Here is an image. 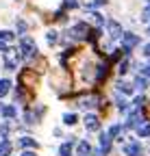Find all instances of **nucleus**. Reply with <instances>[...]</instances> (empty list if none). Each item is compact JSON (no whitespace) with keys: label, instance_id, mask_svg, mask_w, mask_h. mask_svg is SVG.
I'll list each match as a JSON object with an SVG mask.
<instances>
[{"label":"nucleus","instance_id":"nucleus-3","mask_svg":"<svg viewBox=\"0 0 150 156\" xmlns=\"http://www.w3.org/2000/svg\"><path fill=\"white\" fill-rule=\"evenodd\" d=\"M137 44H139V37H137V35L124 33V37H122V48H124V52H128L130 48H135Z\"/></svg>","mask_w":150,"mask_h":156},{"label":"nucleus","instance_id":"nucleus-1","mask_svg":"<svg viewBox=\"0 0 150 156\" xmlns=\"http://www.w3.org/2000/svg\"><path fill=\"white\" fill-rule=\"evenodd\" d=\"M20 48H22V56H33V54H37V46H35V39H31V37H22L20 39Z\"/></svg>","mask_w":150,"mask_h":156},{"label":"nucleus","instance_id":"nucleus-2","mask_svg":"<svg viewBox=\"0 0 150 156\" xmlns=\"http://www.w3.org/2000/svg\"><path fill=\"white\" fill-rule=\"evenodd\" d=\"M87 33H89V28H87V24H83V22L70 26V37H72V39H85Z\"/></svg>","mask_w":150,"mask_h":156},{"label":"nucleus","instance_id":"nucleus-16","mask_svg":"<svg viewBox=\"0 0 150 156\" xmlns=\"http://www.w3.org/2000/svg\"><path fill=\"white\" fill-rule=\"evenodd\" d=\"M13 33L11 30H0V39H2V41H13Z\"/></svg>","mask_w":150,"mask_h":156},{"label":"nucleus","instance_id":"nucleus-12","mask_svg":"<svg viewBox=\"0 0 150 156\" xmlns=\"http://www.w3.org/2000/svg\"><path fill=\"white\" fill-rule=\"evenodd\" d=\"M9 87H11V83L7 80V78H0V98H5L9 93Z\"/></svg>","mask_w":150,"mask_h":156},{"label":"nucleus","instance_id":"nucleus-8","mask_svg":"<svg viewBox=\"0 0 150 156\" xmlns=\"http://www.w3.org/2000/svg\"><path fill=\"white\" fill-rule=\"evenodd\" d=\"M100 150L102 152H109L111 150V134L109 132H102L100 134Z\"/></svg>","mask_w":150,"mask_h":156},{"label":"nucleus","instance_id":"nucleus-17","mask_svg":"<svg viewBox=\"0 0 150 156\" xmlns=\"http://www.w3.org/2000/svg\"><path fill=\"white\" fill-rule=\"evenodd\" d=\"M118 87H120V91H124V93H133V85H130V83H120Z\"/></svg>","mask_w":150,"mask_h":156},{"label":"nucleus","instance_id":"nucleus-25","mask_svg":"<svg viewBox=\"0 0 150 156\" xmlns=\"http://www.w3.org/2000/svg\"><path fill=\"white\" fill-rule=\"evenodd\" d=\"M144 54H146V56H150V44H148V46L144 48Z\"/></svg>","mask_w":150,"mask_h":156},{"label":"nucleus","instance_id":"nucleus-19","mask_svg":"<svg viewBox=\"0 0 150 156\" xmlns=\"http://www.w3.org/2000/svg\"><path fill=\"white\" fill-rule=\"evenodd\" d=\"M120 132H122V126H120V124H115V126H111V130H109V134H111V136H118Z\"/></svg>","mask_w":150,"mask_h":156},{"label":"nucleus","instance_id":"nucleus-4","mask_svg":"<svg viewBox=\"0 0 150 156\" xmlns=\"http://www.w3.org/2000/svg\"><path fill=\"white\" fill-rule=\"evenodd\" d=\"M124 154H126V156H144V147H141L137 141L126 143V145H124Z\"/></svg>","mask_w":150,"mask_h":156},{"label":"nucleus","instance_id":"nucleus-22","mask_svg":"<svg viewBox=\"0 0 150 156\" xmlns=\"http://www.w3.org/2000/svg\"><path fill=\"white\" fill-rule=\"evenodd\" d=\"M137 134H139V136H148V134H150V124H148V126H141V128L137 130Z\"/></svg>","mask_w":150,"mask_h":156},{"label":"nucleus","instance_id":"nucleus-14","mask_svg":"<svg viewBox=\"0 0 150 156\" xmlns=\"http://www.w3.org/2000/svg\"><path fill=\"white\" fill-rule=\"evenodd\" d=\"M9 152H11V143L7 139H2L0 141V156H9Z\"/></svg>","mask_w":150,"mask_h":156},{"label":"nucleus","instance_id":"nucleus-18","mask_svg":"<svg viewBox=\"0 0 150 156\" xmlns=\"http://www.w3.org/2000/svg\"><path fill=\"white\" fill-rule=\"evenodd\" d=\"M128 65H130V58H124V63H120L118 72H120V74H126V72H128Z\"/></svg>","mask_w":150,"mask_h":156},{"label":"nucleus","instance_id":"nucleus-24","mask_svg":"<svg viewBox=\"0 0 150 156\" xmlns=\"http://www.w3.org/2000/svg\"><path fill=\"white\" fill-rule=\"evenodd\" d=\"M118 108L120 111H128V102L126 100H118Z\"/></svg>","mask_w":150,"mask_h":156},{"label":"nucleus","instance_id":"nucleus-15","mask_svg":"<svg viewBox=\"0 0 150 156\" xmlns=\"http://www.w3.org/2000/svg\"><path fill=\"white\" fill-rule=\"evenodd\" d=\"M63 124L74 126V124H76V115H74V113H65V115H63Z\"/></svg>","mask_w":150,"mask_h":156},{"label":"nucleus","instance_id":"nucleus-20","mask_svg":"<svg viewBox=\"0 0 150 156\" xmlns=\"http://www.w3.org/2000/svg\"><path fill=\"white\" fill-rule=\"evenodd\" d=\"M135 85H137L139 89H146V85H148V80H146V78H144V76H137V80H135Z\"/></svg>","mask_w":150,"mask_h":156},{"label":"nucleus","instance_id":"nucleus-6","mask_svg":"<svg viewBox=\"0 0 150 156\" xmlns=\"http://www.w3.org/2000/svg\"><path fill=\"white\" fill-rule=\"evenodd\" d=\"M107 28H109V33H111V37H113V39H118V37H124V33H122V26L115 22V20H109V22H107Z\"/></svg>","mask_w":150,"mask_h":156},{"label":"nucleus","instance_id":"nucleus-11","mask_svg":"<svg viewBox=\"0 0 150 156\" xmlns=\"http://www.w3.org/2000/svg\"><path fill=\"white\" fill-rule=\"evenodd\" d=\"M20 147H37V141L33 136H22L20 139Z\"/></svg>","mask_w":150,"mask_h":156},{"label":"nucleus","instance_id":"nucleus-5","mask_svg":"<svg viewBox=\"0 0 150 156\" xmlns=\"http://www.w3.org/2000/svg\"><path fill=\"white\" fill-rule=\"evenodd\" d=\"M85 130H87V132H96V130H100V122H98L96 115H85Z\"/></svg>","mask_w":150,"mask_h":156},{"label":"nucleus","instance_id":"nucleus-26","mask_svg":"<svg viewBox=\"0 0 150 156\" xmlns=\"http://www.w3.org/2000/svg\"><path fill=\"white\" fill-rule=\"evenodd\" d=\"M22 156H35L33 152H22Z\"/></svg>","mask_w":150,"mask_h":156},{"label":"nucleus","instance_id":"nucleus-10","mask_svg":"<svg viewBox=\"0 0 150 156\" xmlns=\"http://www.w3.org/2000/svg\"><path fill=\"white\" fill-rule=\"evenodd\" d=\"M96 102H98V98L89 95V98H83V100H79V106H81V108H91V106H96Z\"/></svg>","mask_w":150,"mask_h":156},{"label":"nucleus","instance_id":"nucleus-9","mask_svg":"<svg viewBox=\"0 0 150 156\" xmlns=\"http://www.w3.org/2000/svg\"><path fill=\"white\" fill-rule=\"evenodd\" d=\"M72 145H74V136H70V141H65V143L59 147V154H61V156H72Z\"/></svg>","mask_w":150,"mask_h":156},{"label":"nucleus","instance_id":"nucleus-7","mask_svg":"<svg viewBox=\"0 0 150 156\" xmlns=\"http://www.w3.org/2000/svg\"><path fill=\"white\" fill-rule=\"evenodd\" d=\"M0 113H2L7 119H13V117L17 115V111H15V106H11V104H2L0 106Z\"/></svg>","mask_w":150,"mask_h":156},{"label":"nucleus","instance_id":"nucleus-13","mask_svg":"<svg viewBox=\"0 0 150 156\" xmlns=\"http://www.w3.org/2000/svg\"><path fill=\"white\" fill-rule=\"evenodd\" d=\"M89 152H91V145H89L87 141H81V143H79V156H87Z\"/></svg>","mask_w":150,"mask_h":156},{"label":"nucleus","instance_id":"nucleus-23","mask_svg":"<svg viewBox=\"0 0 150 156\" xmlns=\"http://www.w3.org/2000/svg\"><path fill=\"white\" fill-rule=\"evenodd\" d=\"M107 74V63H102V65H98V78H102Z\"/></svg>","mask_w":150,"mask_h":156},{"label":"nucleus","instance_id":"nucleus-21","mask_svg":"<svg viewBox=\"0 0 150 156\" xmlns=\"http://www.w3.org/2000/svg\"><path fill=\"white\" fill-rule=\"evenodd\" d=\"M46 39H48V44H57V41H59V37H57V33H54V30H50Z\"/></svg>","mask_w":150,"mask_h":156}]
</instances>
